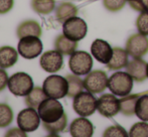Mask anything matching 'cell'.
<instances>
[{"mask_svg": "<svg viewBox=\"0 0 148 137\" xmlns=\"http://www.w3.org/2000/svg\"><path fill=\"white\" fill-rule=\"evenodd\" d=\"M91 53L98 62L107 65L113 55V49L107 41L103 39H96L91 45Z\"/></svg>", "mask_w": 148, "mask_h": 137, "instance_id": "5bb4252c", "label": "cell"}, {"mask_svg": "<svg viewBox=\"0 0 148 137\" xmlns=\"http://www.w3.org/2000/svg\"><path fill=\"white\" fill-rule=\"evenodd\" d=\"M88 26L84 19L74 16L69 18L62 24V32L66 37L75 41H79L83 39L87 34Z\"/></svg>", "mask_w": 148, "mask_h": 137, "instance_id": "ba28073f", "label": "cell"}, {"mask_svg": "<svg viewBox=\"0 0 148 137\" xmlns=\"http://www.w3.org/2000/svg\"><path fill=\"white\" fill-rule=\"evenodd\" d=\"M18 53L14 47L4 45L0 47V68H11L17 63Z\"/></svg>", "mask_w": 148, "mask_h": 137, "instance_id": "ac0fdd59", "label": "cell"}, {"mask_svg": "<svg viewBox=\"0 0 148 137\" xmlns=\"http://www.w3.org/2000/svg\"><path fill=\"white\" fill-rule=\"evenodd\" d=\"M5 136H26V132L23 131L22 129L18 128H12V129L8 130L7 133H5Z\"/></svg>", "mask_w": 148, "mask_h": 137, "instance_id": "d590c367", "label": "cell"}, {"mask_svg": "<svg viewBox=\"0 0 148 137\" xmlns=\"http://www.w3.org/2000/svg\"><path fill=\"white\" fill-rule=\"evenodd\" d=\"M103 135L105 137H126L128 136V134H127V132L125 131V129L123 127H121L119 125H114L107 128Z\"/></svg>", "mask_w": 148, "mask_h": 137, "instance_id": "4dcf8cb0", "label": "cell"}, {"mask_svg": "<svg viewBox=\"0 0 148 137\" xmlns=\"http://www.w3.org/2000/svg\"><path fill=\"white\" fill-rule=\"evenodd\" d=\"M8 74L5 71V68H0V92L4 90L6 88V86H8Z\"/></svg>", "mask_w": 148, "mask_h": 137, "instance_id": "e575fe53", "label": "cell"}, {"mask_svg": "<svg viewBox=\"0 0 148 137\" xmlns=\"http://www.w3.org/2000/svg\"><path fill=\"white\" fill-rule=\"evenodd\" d=\"M69 67L73 74L78 76L88 75L93 67V59L87 51H78L71 55Z\"/></svg>", "mask_w": 148, "mask_h": 137, "instance_id": "8992f818", "label": "cell"}, {"mask_svg": "<svg viewBox=\"0 0 148 137\" xmlns=\"http://www.w3.org/2000/svg\"><path fill=\"white\" fill-rule=\"evenodd\" d=\"M42 89L49 98L62 99L68 95L69 83L66 78L58 75H51L45 80Z\"/></svg>", "mask_w": 148, "mask_h": 137, "instance_id": "7a4b0ae2", "label": "cell"}, {"mask_svg": "<svg viewBox=\"0 0 148 137\" xmlns=\"http://www.w3.org/2000/svg\"><path fill=\"white\" fill-rule=\"evenodd\" d=\"M136 26L139 34L143 35H148V12L143 11L138 16L136 21Z\"/></svg>", "mask_w": 148, "mask_h": 137, "instance_id": "f546056e", "label": "cell"}, {"mask_svg": "<svg viewBox=\"0 0 148 137\" xmlns=\"http://www.w3.org/2000/svg\"><path fill=\"white\" fill-rule=\"evenodd\" d=\"M73 108L79 116L88 117L95 113L97 110V99L93 96V93L81 92L76 97H74Z\"/></svg>", "mask_w": 148, "mask_h": 137, "instance_id": "5b68a950", "label": "cell"}, {"mask_svg": "<svg viewBox=\"0 0 148 137\" xmlns=\"http://www.w3.org/2000/svg\"><path fill=\"white\" fill-rule=\"evenodd\" d=\"M108 88L114 95L125 97L133 89V78L127 72L114 73L108 80Z\"/></svg>", "mask_w": 148, "mask_h": 137, "instance_id": "6da1fadb", "label": "cell"}, {"mask_svg": "<svg viewBox=\"0 0 148 137\" xmlns=\"http://www.w3.org/2000/svg\"><path fill=\"white\" fill-rule=\"evenodd\" d=\"M55 47L62 55H71L76 51L78 47V41L72 40L64 34H60L55 40Z\"/></svg>", "mask_w": 148, "mask_h": 137, "instance_id": "d6986e66", "label": "cell"}, {"mask_svg": "<svg viewBox=\"0 0 148 137\" xmlns=\"http://www.w3.org/2000/svg\"><path fill=\"white\" fill-rule=\"evenodd\" d=\"M108 80L109 78L105 72L100 70L93 71L84 79V87L87 91L93 94L101 93L108 87Z\"/></svg>", "mask_w": 148, "mask_h": 137, "instance_id": "9c48e42d", "label": "cell"}, {"mask_svg": "<svg viewBox=\"0 0 148 137\" xmlns=\"http://www.w3.org/2000/svg\"><path fill=\"white\" fill-rule=\"evenodd\" d=\"M78 8L71 2H62L56 8V17L60 22H64L69 18L77 16Z\"/></svg>", "mask_w": 148, "mask_h": 137, "instance_id": "44dd1931", "label": "cell"}, {"mask_svg": "<svg viewBox=\"0 0 148 137\" xmlns=\"http://www.w3.org/2000/svg\"><path fill=\"white\" fill-rule=\"evenodd\" d=\"M147 78H148V64H147Z\"/></svg>", "mask_w": 148, "mask_h": 137, "instance_id": "8d00e7d4", "label": "cell"}, {"mask_svg": "<svg viewBox=\"0 0 148 137\" xmlns=\"http://www.w3.org/2000/svg\"><path fill=\"white\" fill-rule=\"evenodd\" d=\"M7 87L10 92L15 96H26L33 89V81L28 74L18 72L9 78Z\"/></svg>", "mask_w": 148, "mask_h": 137, "instance_id": "277c9868", "label": "cell"}, {"mask_svg": "<svg viewBox=\"0 0 148 137\" xmlns=\"http://www.w3.org/2000/svg\"><path fill=\"white\" fill-rule=\"evenodd\" d=\"M127 0H103L104 6L109 11H118L122 9L126 4Z\"/></svg>", "mask_w": 148, "mask_h": 137, "instance_id": "1f68e13d", "label": "cell"}, {"mask_svg": "<svg viewBox=\"0 0 148 137\" xmlns=\"http://www.w3.org/2000/svg\"><path fill=\"white\" fill-rule=\"evenodd\" d=\"M97 110L104 117H113L120 112V100L113 94H105L97 100Z\"/></svg>", "mask_w": 148, "mask_h": 137, "instance_id": "8fae6325", "label": "cell"}, {"mask_svg": "<svg viewBox=\"0 0 148 137\" xmlns=\"http://www.w3.org/2000/svg\"><path fill=\"white\" fill-rule=\"evenodd\" d=\"M14 5V0H0V14L8 13Z\"/></svg>", "mask_w": 148, "mask_h": 137, "instance_id": "836d02e7", "label": "cell"}, {"mask_svg": "<svg viewBox=\"0 0 148 137\" xmlns=\"http://www.w3.org/2000/svg\"><path fill=\"white\" fill-rule=\"evenodd\" d=\"M126 72L137 82H143L147 78V64L140 58H134L131 62H128Z\"/></svg>", "mask_w": 148, "mask_h": 137, "instance_id": "2e32d148", "label": "cell"}, {"mask_svg": "<svg viewBox=\"0 0 148 137\" xmlns=\"http://www.w3.org/2000/svg\"><path fill=\"white\" fill-rule=\"evenodd\" d=\"M13 121V111L6 103H0V128L9 126Z\"/></svg>", "mask_w": 148, "mask_h": 137, "instance_id": "4316f807", "label": "cell"}, {"mask_svg": "<svg viewBox=\"0 0 148 137\" xmlns=\"http://www.w3.org/2000/svg\"><path fill=\"white\" fill-rule=\"evenodd\" d=\"M68 124V117H66V113L62 116V118H60L58 121H55L53 123H45L42 122L43 128L47 130V132H49L51 134H58L60 132H62L66 127Z\"/></svg>", "mask_w": 148, "mask_h": 137, "instance_id": "484cf974", "label": "cell"}, {"mask_svg": "<svg viewBox=\"0 0 148 137\" xmlns=\"http://www.w3.org/2000/svg\"><path fill=\"white\" fill-rule=\"evenodd\" d=\"M18 53L26 60L37 58L42 51V42L38 36L28 35L21 37L18 42Z\"/></svg>", "mask_w": 148, "mask_h": 137, "instance_id": "52a82bcc", "label": "cell"}, {"mask_svg": "<svg viewBox=\"0 0 148 137\" xmlns=\"http://www.w3.org/2000/svg\"><path fill=\"white\" fill-rule=\"evenodd\" d=\"M129 136L131 137H148V124L146 121L135 123L131 127Z\"/></svg>", "mask_w": 148, "mask_h": 137, "instance_id": "f1b7e54d", "label": "cell"}, {"mask_svg": "<svg viewBox=\"0 0 148 137\" xmlns=\"http://www.w3.org/2000/svg\"><path fill=\"white\" fill-rule=\"evenodd\" d=\"M129 5L137 11H146L148 9V0H127Z\"/></svg>", "mask_w": 148, "mask_h": 137, "instance_id": "d6a6232c", "label": "cell"}, {"mask_svg": "<svg viewBox=\"0 0 148 137\" xmlns=\"http://www.w3.org/2000/svg\"><path fill=\"white\" fill-rule=\"evenodd\" d=\"M66 78L69 83V92L66 96L70 98H74L81 92H83V89H85L84 81L78 75H68Z\"/></svg>", "mask_w": 148, "mask_h": 137, "instance_id": "603a6c76", "label": "cell"}, {"mask_svg": "<svg viewBox=\"0 0 148 137\" xmlns=\"http://www.w3.org/2000/svg\"><path fill=\"white\" fill-rule=\"evenodd\" d=\"M135 115L142 121H148V95L139 97L135 107Z\"/></svg>", "mask_w": 148, "mask_h": 137, "instance_id": "83f0119b", "label": "cell"}, {"mask_svg": "<svg viewBox=\"0 0 148 137\" xmlns=\"http://www.w3.org/2000/svg\"><path fill=\"white\" fill-rule=\"evenodd\" d=\"M40 120L38 112L33 108L28 107L19 112L17 116V125L23 131L33 132L38 128Z\"/></svg>", "mask_w": 148, "mask_h": 137, "instance_id": "30bf717a", "label": "cell"}, {"mask_svg": "<svg viewBox=\"0 0 148 137\" xmlns=\"http://www.w3.org/2000/svg\"><path fill=\"white\" fill-rule=\"evenodd\" d=\"M39 64H40V67L42 68L43 71L53 74V73L59 72L62 68L64 58H62V53L58 51L57 49L56 51H45L41 55Z\"/></svg>", "mask_w": 148, "mask_h": 137, "instance_id": "4fadbf2b", "label": "cell"}, {"mask_svg": "<svg viewBox=\"0 0 148 137\" xmlns=\"http://www.w3.org/2000/svg\"><path fill=\"white\" fill-rule=\"evenodd\" d=\"M139 97L137 95H127L120 100V111L126 116H132L135 114L137 100Z\"/></svg>", "mask_w": 148, "mask_h": 137, "instance_id": "cb8c5ba5", "label": "cell"}, {"mask_svg": "<svg viewBox=\"0 0 148 137\" xmlns=\"http://www.w3.org/2000/svg\"><path fill=\"white\" fill-rule=\"evenodd\" d=\"M56 0H31V7L33 11L38 14H49L53 11Z\"/></svg>", "mask_w": 148, "mask_h": 137, "instance_id": "d4e9b609", "label": "cell"}, {"mask_svg": "<svg viewBox=\"0 0 148 137\" xmlns=\"http://www.w3.org/2000/svg\"><path fill=\"white\" fill-rule=\"evenodd\" d=\"M128 64V53L126 49H123L121 47H114L113 55L107 64L108 68L110 70H120L125 68Z\"/></svg>", "mask_w": 148, "mask_h": 137, "instance_id": "ffe728a7", "label": "cell"}, {"mask_svg": "<svg viewBox=\"0 0 148 137\" xmlns=\"http://www.w3.org/2000/svg\"><path fill=\"white\" fill-rule=\"evenodd\" d=\"M47 98L49 97L47 96V94L45 93L42 88H40V87H33L31 92L25 96V104L27 107L37 109L38 106Z\"/></svg>", "mask_w": 148, "mask_h": 137, "instance_id": "7402d4cb", "label": "cell"}, {"mask_svg": "<svg viewBox=\"0 0 148 137\" xmlns=\"http://www.w3.org/2000/svg\"><path fill=\"white\" fill-rule=\"evenodd\" d=\"M37 112L40 119L45 123H53L55 121H58L64 114L62 105L58 101V99L53 98L45 99L38 106Z\"/></svg>", "mask_w": 148, "mask_h": 137, "instance_id": "3957f363", "label": "cell"}, {"mask_svg": "<svg viewBox=\"0 0 148 137\" xmlns=\"http://www.w3.org/2000/svg\"><path fill=\"white\" fill-rule=\"evenodd\" d=\"M93 124L86 117L77 118L71 123L70 133L73 137H91L93 135Z\"/></svg>", "mask_w": 148, "mask_h": 137, "instance_id": "9a60e30c", "label": "cell"}, {"mask_svg": "<svg viewBox=\"0 0 148 137\" xmlns=\"http://www.w3.org/2000/svg\"><path fill=\"white\" fill-rule=\"evenodd\" d=\"M42 30H41V26L36 20L28 19L22 21L19 25L17 26V30H16V34L19 37L28 36V35H34V36H41Z\"/></svg>", "mask_w": 148, "mask_h": 137, "instance_id": "e0dca14e", "label": "cell"}, {"mask_svg": "<svg viewBox=\"0 0 148 137\" xmlns=\"http://www.w3.org/2000/svg\"><path fill=\"white\" fill-rule=\"evenodd\" d=\"M126 51L133 58H141L148 53V38L141 34L129 37L126 43Z\"/></svg>", "mask_w": 148, "mask_h": 137, "instance_id": "7c38bea8", "label": "cell"}]
</instances>
